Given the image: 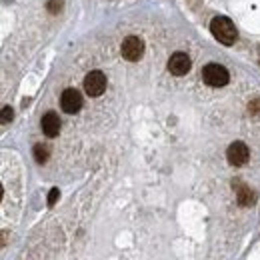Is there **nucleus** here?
<instances>
[{
  "mask_svg": "<svg viewBox=\"0 0 260 260\" xmlns=\"http://www.w3.org/2000/svg\"><path fill=\"white\" fill-rule=\"evenodd\" d=\"M210 32H212V36H214L220 44H224V46H232V44L236 42V38H238L236 26H234L232 20L226 18V16H216V18H212V22H210Z\"/></svg>",
  "mask_w": 260,
  "mask_h": 260,
  "instance_id": "f257e3e1",
  "label": "nucleus"
},
{
  "mask_svg": "<svg viewBox=\"0 0 260 260\" xmlns=\"http://www.w3.org/2000/svg\"><path fill=\"white\" fill-rule=\"evenodd\" d=\"M202 78L208 86H214V88H220V86H226L230 76H228V70L220 64H206L204 70H202Z\"/></svg>",
  "mask_w": 260,
  "mask_h": 260,
  "instance_id": "f03ea898",
  "label": "nucleus"
},
{
  "mask_svg": "<svg viewBox=\"0 0 260 260\" xmlns=\"http://www.w3.org/2000/svg\"><path fill=\"white\" fill-rule=\"evenodd\" d=\"M120 50H122V56H124L126 60L136 62V60H140L142 54H144V40L138 38V36H128V38H124Z\"/></svg>",
  "mask_w": 260,
  "mask_h": 260,
  "instance_id": "7ed1b4c3",
  "label": "nucleus"
},
{
  "mask_svg": "<svg viewBox=\"0 0 260 260\" xmlns=\"http://www.w3.org/2000/svg\"><path fill=\"white\" fill-rule=\"evenodd\" d=\"M84 90L88 96H100L106 90V76L100 70H92L84 76Z\"/></svg>",
  "mask_w": 260,
  "mask_h": 260,
  "instance_id": "20e7f679",
  "label": "nucleus"
},
{
  "mask_svg": "<svg viewBox=\"0 0 260 260\" xmlns=\"http://www.w3.org/2000/svg\"><path fill=\"white\" fill-rule=\"evenodd\" d=\"M248 156H250V150L244 142H232L226 150V158L232 166H244L248 162Z\"/></svg>",
  "mask_w": 260,
  "mask_h": 260,
  "instance_id": "39448f33",
  "label": "nucleus"
},
{
  "mask_svg": "<svg viewBox=\"0 0 260 260\" xmlns=\"http://www.w3.org/2000/svg\"><path fill=\"white\" fill-rule=\"evenodd\" d=\"M60 106H62V110L68 112V114L78 112V110L82 108V94H80L78 90H74V88H66V90L62 92V96H60Z\"/></svg>",
  "mask_w": 260,
  "mask_h": 260,
  "instance_id": "423d86ee",
  "label": "nucleus"
},
{
  "mask_svg": "<svg viewBox=\"0 0 260 260\" xmlns=\"http://www.w3.org/2000/svg\"><path fill=\"white\" fill-rule=\"evenodd\" d=\"M190 66H192V62H190V56L186 52H174L168 60V70L174 76H184L190 70Z\"/></svg>",
  "mask_w": 260,
  "mask_h": 260,
  "instance_id": "0eeeda50",
  "label": "nucleus"
},
{
  "mask_svg": "<svg viewBox=\"0 0 260 260\" xmlns=\"http://www.w3.org/2000/svg\"><path fill=\"white\" fill-rule=\"evenodd\" d=\"M42 132L48 136V138H54L58 136L60 132V118L56 112H46L42 116Z\"/></svg>",
  "mask_w": 260,
  "mask_h": 260,
  "instance_id": "6e6552de",
  "label": "nucleus"
},
{
  "mask_svg": "<svg viewBox=\"0 0 260 260\" xmlns=\"http://www.w3.org/2000/svg\"><path fill=\"white\" fill-rule=\"evenodd\" d=\"M234 188H236V198H238L240 206H250L256 202V194L248 186H244L242 182H234Z\"/></svg>",
  "mask_w": 260,
  "mask_h": 260,
  "instance_id": "1a4fd4ad",
  "label": "nucleus"
},
{
  "mask_svg": "<svg viewBox=\"0 0 260 260\" xmlns=\"http://www.w3.org/2000/svg\"><path fill=\"white\" fill-rule=\"evenodd\" d=\"M34 158H36L38 164H44V162L48 160V148L42 146V144H36V146H34Z\"/></svg>",
  "mask_w": 260,
  "mask_h": 260,
  "instance_id": "9d476101",
  "label": "nucleus"
},
{
  "mask_svg": "<svg viewBox=\"0 0 260 260\" xmlns=\"http://www.w3.org/2000/svg\"><path fill=\"white\" fill-rule=\"evenodd\" d=\"M48 12L50 14H56V12H60V8H62V0H48Z\"/></svg>",
  "mask_w": 260,
  "mask_h": 260,
  "instance_id": "9b49d317",
  "label": "nucleus"
},
{
  "mask_svg": "<svg viewBox=\"0 0 260 260\" xmlns=\"http://www.w3.org/2000/svg\"><path fill=\"white\" fill-rule=\"evenodd\" d=\"M12 116H14L12 108H10V106H4V108H2V118H0V120H2V124H8V122L12 120Z\"/></svg>",
  "mask_w": 260,
  "mask_h": 260,
  "instance_id": "f8f14e48",
  "label": "nucleus"
},
{
  "mask_svg": "<svg viewBox=\"0 0 260 260\" xmlns=\"http://www.w3.org/2000/svg\"><path fill=\"white\" fill-rule=\"evenodd\" d=\"M58 196H60L58 188H52V190H50V194H48V206H54V204H56V200H58Z\"/></svg>",
  "mask_w": 260,
  "mask_h": 260,
  "instance_id": "ddd939ff",
  "label": "nucleus"
},
{
  "mask_svg": "<svg viewBox=\"0 0 260 260\" xmlns=\"http://www.w3.org/2000/svg\"><path fill=\"white\" fill-rule=\"evenodd\" d=\"M248 112H250V114H260V98H256L254 102H250Z\"/></svg>",
  "mask_w": 260,
  "mask_h": 260,
  "instance_id": "4468645a",
  "label": "nucleus"
}]
</instances>
